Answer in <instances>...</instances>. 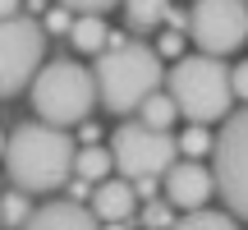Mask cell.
Returning <instances> with one entry per match:
<instances>
[{"instance_id":"obj_19","label":"cell","mask_w":248,"mask_h":230,"mask_svg":"<svg viewBox=\"0 0 248 230\" xmlns=\"http://www.w3.org/2000/svg\"><path fill=\"white\" fill-rule=\"evenodd\" d=\"M212 138L216 133H207V124H193V129H184L175 143H179V152H188V161H198L202 152H212Z\"/></svg>"},{"instance_id":"obj_6","label":"cell","mask_w":248,"mask_h":230,"mask_svg":"<svg viewBox=\"0 0 248 230\" xmlns=\"http://www.w3.org/2000/svg\"><path fill=\"white\" fill-rule=\"evenodd\" d=\"M110 157H115V175L124 180H161L179 161V143L166 129H147L138 120H124L115 124Z\"/></svg>"},{"instance_id":"obj_24","label":"cell","mask_w":248,"mask_h":230,"mask_svg":"<svg viewBox=\"0 0 248 230\" xmlns=\"http://www.w3.org/2000/svg\"><path fill=\"white\" fill-rule=\"evenodd\" d=\"M101 230H124V221H110V226H101Z\"/></svg>"},{"instance_id":"obj_11","label":"cell","mask_w":248,"mask_h":230,"mask_svg":"<svg viewBox=\"0 0 248 230\" xmlns=\"http://www.w3.org/2000/svg\"><path fill=\"white\" fill-rule=\"evenodd\" d=\"M23 230H101V221L92 216V207L74 203V198H55V203L32 207Z\"/></svg>"},{"instance_id":"obj_16","label":"cell","mask_w":248,"mask_h":230,"mask_svg":"<svg viewBox=\"0 0 248 230\" xmlns=\"http://www.w3.org/2000/svg\"><path fill=\"white\" fill-rule=\"evenodd\" d=\"M170 230H239V221H234L230 212H216V207H198V212L175 216Z\"/></svg>"},{"instance_id":"obj_25","label":"cell","mask_w":248,"mask_h":230,"mask_svg":"<svg viewBox=\"0 0 248 230\" xmlns=\"http://www.w3.org/2000/svg\"><path fill=\"white\" fill-rule=\"evenodd\" d=\"M0 157H5V133H0Z\"/></svg>"},{"instance_id":"obj_5","label":"cell","mask_w":248,"mask_h":230,"mask_svg":"<svg viewBox=\"0 0 248 230\" xmlns=\"http://www.w3.org/2000/svg\"><path fill=\"white\" fill-rule=\"evenodd\" d=\"M212 175L216 194L225 198V212L248 221V106L230 111L212 138Z\"/></svg>"},{"instance_id":"obj_9","label":"cell","mask_w":248,"mask_h":230,"mask_svg":"<svg viewBox=\"0 0 248 230\" xmlns=\"http://www.w3.org/2000/svg\"><path fill=\"white\" fill-rule=\"evenodd\" d=\"M161 189H166V203L175 207V212H198V207L212 203L216 175L202 161H175V166L161 175Z\"/></svg>"},{"instance_id":"obj_21","label":"cell","mask_w":248,"mask_h":230,"mask_svg":"<svg viewBox=\"0 0 248 230\" xmlns=\"http://www.w3.org/2000/svg\"><path fill=\"white\" fill-rule=\"evenodd\" d=\"M230 92H234L239 101H248V60H239V65L230 69Z\"/></svg>"},{"instance_id":"obj_8","label":"cell","mask_w":248,"mask_h":230,"mask_svg":"<svg viewBox=\"0 0 248 230\" xmlns=\"http://www.w3.org/2000/svg\"><path fill=\"white\" fill-rule=\"evenodd\" d=\"M188 37L202 55H234L248 42V0H193Z\"/></svg>"},{"instance_id":"obj_13","label":"cell","mask_w":248,"mask_h":230,"mask_svg":"<svg viewBox=\"0 0 248 230\" xmlns=\"http://www.w3.org/2000/svg\"><path fill=\"white\" fill-rule=\"evenodd\" d=\"M74 175L88 180V184H101L106 175H115V157H110V148H78V157H74Z\"/></svg>"},{"instance_id":"obj_12","label":"cell","mask_w":248,"mask_h":230,"mask_svg":"<svg viewBox=\"0 0 248 230\" xmlns=\"http://www.w3.org/2000/svg\"><path fill=\"white\" fill-rule=\"evenodd\" d=\"M69 46L78 55H101L110 46V28H106V14H74L69 23Z\"/></svg>"},{"instance_id":"obj_14","label":"cell","mask_w":248,"mask_h":230,"mask_svg":"<svg viewBox=\"0 0 248 230\" xmlns=\"http://www.w3.org/2000/svg\"><path fill=\"white\" fill-rule=\"evenodd\" d=\"M133 115H138V124H147V129H166V133H170V124L179 120V111H175V101H170V92H166V88L152 92V97L142 101Z\"/></svg>"},{"instance_id":"obj_7","label":"cell","mask_w":248,"mask_h":230,"mask_svg":"<svg viewBox=\"0 0 248 230\" xmlns=\"http://www.w3.org/2000/svg\"><path fill=\"white\" fill-rule=\"evenodd\" d=\"M42 55H46L42 18H28V14L0 18V101L18 97V92L37 79V69L46 65Z\"/></svg>"},{"instance_id":"obj_18","label":"cell","mask_w":248,"mask_h":230,"mask_svg":"<svg viewBox=\"0 0 248 230\" xmlns=\"http://www.w3.org/2000/svg\"><path fill=\"white\" fill-rule=\"evenodd\" d=\"M138 226L142 230H170L175 226V207H170L166 198H147L142 212H138Z\"/></svg>"},{"instance_id":"obj_10","label":"cell","mask_w":248,"mask_h":230,"mask_svg":"<svg viewBox=\"0 0 248 230\" xmlns=\"http://www.w3.org/2000/svg\"><path fill=\"white\" fill-rule=\"evenodd\" d=\"M133 212H138L133 180H124V175H106L101 184H92V216H97L101 226H110V221H129Z\"/></svg>"},{"instance_id":"obj_4","label":"cell","mask_w":248,"mask_h":230,"mask_svg":"<svg viewBox=\"0 0 248 230\" xmlns=\"http://www.w3.org/2000/svg\"><path fill=\"white\" fill-rule=\"evenodd\" d=\"M28 92H32V111L60 129L83 124L97 106V79L78 60H46L37 69V79L28 83Z\"/></svg>"},{"instance_id":"obj_26","label":"cell","mask_w":248,"mask_h":230,"mask_svg":"<svg viewBox=\"0 0 248 230\" xmlns=\"http://www.w3.org/2000/svg\"><path fill=\"white\" fill-rule=\"evenodd\" d=\"M0 226H5V221H0Z\"/></svg>"},{"instance_id":"obj_1","label":"cell","mask_w":248,"mask_h":230,"mask_svg":"<svg viewBox=\"0 0 248 230\" xmlns=\"http://www.w3.org/2000/svg\"><path fill=\"white\" fill-rule=\"evenodd\" d=\"M74 157H78V143H74L69 129L46 120H28L18 124L5 138V175L14 189L32 194H55L74 180Z\"/></svg>"},{"instance_id":"obj_20","label":"cell","mask_w":248,"mask_h":230,"mask_svg":"<svg viewBox=\"0 0 248 230\" xmlns=\"http://www.w3.org/2000/svg\"><path fill=\"white\" fill-rule=\"evenodd\" d=\"M55 5H64L69 14H106V9L120 5V0H55Z\"/></svg>"},{"instance_id":"obj_15","label":"cell","mask_w":248,"mask_h":230,"mask_svg":"<svg viewBox=\"0 0 248 230\" xmlns=\"http://www.w3.org/2000/svg\"><path fill=\"white\" fill-rule=\"evenodd\" d=\"M120 5L138 33H152V28H161L170 18V0H120Z\"/></svg>"},{"instance_id":"obj_22","label":"cell","mask_w":248,"mask_h":230,"mask_svg":"<svg viewBox=\"0 0 248 230\" xmlns=\"http://www.w3.org/2000/svg\"><path fill=\"white\" fill-rule=\"evenodd\" d=\"M179 46H184V37H179V33H166V37H161V51H166V55H179Z\"/></svg>"},{"instance_id":"obj_23","label":"cell","mask_w":248,"mask_h":230,"mask_svg":"<svg viewBox=\"0 0 248 230\" xmlns=\"http://www.w3.org/2000/svg\"><path fill=\"white\" fill-rule=\"evenodd\" d=\"M23 14V0H0V18H14Z\"/></svg>"},{"instance_id":"obj_2","label":"cell","mask_w":248,"mask_h":230,"mask_svg":"<svg viewBox=\"0 0 248 230\" xmlns=\"http://www.w3.org/2000/svg\"><path fill=\"white\" fill-rule=\"evenodd\" d=\"M92 79H97V101L110 115H133L152 92L166 88V65H161V51H152L147 42L110 33V46L92 65Z\"/></svg>"},{"instance_id":"obj_3","label":"cell","mask_w":248,"mask_h":230,"mask_svg":"<svg viewBox=\"0 0 248 230\" xmlns=\"http://www.w3.org/2000/svg\"><path fill=\"white\" fill-rule=\"evenodd\" d=\"M166 92L188 124H221L230 115V69L221 55H179L166 69Z\"/></svg>"},{"instance_id":"obj_17","label":"cell","mask_w":248,"mask_h":230,"mask_svg":"<svg viewBox=\"0 0 248 230\" xmlns=\"http://www.w3.org/2000/svg\"><path fill=\"white\" fill-rule=\"evenodd\" d=\"M28 216H32V203H28V194H23V189H9V194L0 198V221L14 226V230H23Z\"/></svg>"}]
</instances>
